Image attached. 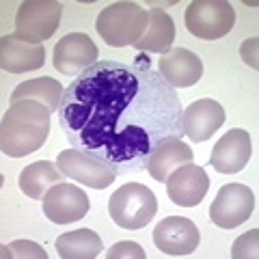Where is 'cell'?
<instances>
[{
    "label": "cell",
    "mask_w": 259,
    "mask_h": 259,
    "mask_svg": "<svg viewBox=\"0 0 259 259\" xmlns=\"http://www.w3.org/2000/svg\"><path fill=\"white\" fill-rule=\"evenodd\" d=\"M250 156H253L250 134L246 130L233 127L216 141L212 156H209V164H212V168L218 173L233 175V173H240L242 168L248 164Z\"/></svg>",
    "instance_id": "12"
},
{
    "label": "cell",
    "mask_w": 259,
    "mask_h": 259,
    "mask_svg": "<svg viewBox=\"0 0 259 259\" xmlns=\"http://www.w3.org/2000/svg\"><path fill=\"white\" fill-rule=\"evenodd\" d=\"M50 134V110L44 104L22 100L9 106L0 123V149L5 156L24 158L44 147Z\"/></svg>",
    "instance_id": "2"
},
{
    "label": "cell",
    "mask_w": 259,
    "mask_h": 259,
    "mask_svg": "<svg viewBox=\"0 0 259 259\" xmlns=\"http://www.w3.org/2000/svg\"><path fill=\"white\" fill-rule=\"evenodd\" d=\"M158 212L153 190L143 184H123L108 199V214L121 229H143Z\"/></svg>",
    "instance_id": "4"
},
{
    "label": "cell",
    "mask_w": 259,
    "mask_h": 259,
    "mask_svg": "<svg viewBox=\"0 0 259 259\" xmlns=\"http://www.w3.org/2000/svg\"><path fill=\"white\" fill-rule=\"evenodd\" d=\"M100 50L84 32H69L54 46V69L63 76H80L97 63Z\"/></svg>",
    "instance_id": "10"
},
{
    "label": "cell",
    "mask_w": 259,
    "mask_h": 259,
    "mask_svg": "<svg viewBox=\"0 0 259 259\" xmlns=\"http://www.w3.org/2000/svg\"><path fill=\"white\" fill-rule=\"evenodd\" d=\"M184 22L190 35L205 41H216L229 35L236 24V11L225 0H194L186 9Z\"/></svg>",
    "instance_id": "6"
},
{
    "label": "cell",
    "mask_w": 259,
    "mask_h": 259,
    "mask_svg": "<svg viewBox=\"0 0 259 259\" xmlns=\"http://www.w3.org/2000/svg\"><path fill=\"white\" fill-rule=\"evenodd\" d=\"M175 41V22L162 9H149V24L145 35L134 44L139 52L166 54Z\"/></svg>",
    "instance_id": "19"
},
{
    "label": "cell",
    "mask_w": 259,
    "mask_h": 259,
    "mask_svg": "<svg viewBox=\"0 0 259 259\" xmlns=\"http://www.w3.org/2000/svg\"><path fill=\"white\" fill-rule=\"evenodd\" d=\"M160 76L173 89H186L197 84L203 76V63L194 52L186 48H171L160 56Z\"/></svg>",
    "instance_id": "15"
},
{
    "label": "cell",
    "mask_w": 259,
    "mask_h": 259,
    "mask_svg": "<svg viewBox=\"0 0 259 259\" xmlns=\"http://www.w3.org/2000/svg\"><path fill=\"white\" fill-rule=\"evenodd\" d=\"M63 18V5L56 0H26L15 13V32L13 35L28 44L44 46Z\"/></svg>",
    "instance_id": "5"
},
{
    "label": "cell",
    "mask_w": 259,
    "mask_h": 259,
    "mask_svg": "<svg viewBox=\"0 0 259 259\" xmlns=\"http://www.w3.org/2000/svg\"><path fill=\"white\" fill-rule=\"evenodd\" d=\"M259 229H250L233 242L231 257L233 259H255L259 253Z\"/></svg>",
    "instance_id": "22"
},
{
    "label": "cell",
    "mask_w": 259,
    "mask_h": 259,
    "mask_svg": "<svg viewBox=\"0 0 259 259\" xmlns=\"http://www.w3.org/2000/svg\"><path fill=\"white\" fill-rule=\"evenodd\" d=\"M56 164H59V168L67 180L84 184L89 188H95V190L108 188L117 177V173L112 171L110 164H106V162L93 156V153L76 149V147L61 151L59 158H56Z\"/></svg>",
    "instance_id": "7"
},
{
    "label": "cell",
    "mask_w": 259,
    "mask_h": 259,
    "mask_svg": "<svg viewBox=\"0 0 259 259\" xmlns=\"http://www.w3.org/2000/svg\"><path fill=\"white\" fill-rule=\"evenodd\" d=\"M207 190H209V177L205 173V168L192 164V162L186 166H180L166 180L168 199L175 205H182V207L199 205L205 199Z\"/></svg>",
    "instance_id": "13"
},
{
    "label": "cell",
    "mask_w": 259,
    "mask_h": 259,
    "mask_svg": "<svg viewBox=\"0 0 259 259\" xmlns=\"http://www.w3.org/2000/svg\"><path fill=\"white\" fill-rule=\"evenodd\" d=\"M182 112L177 91L139 52L132 67L97 61L82 71L61 97L59 125L71 147L127 175L147 171L160 143L182 139Z\"/></svg>",
    "instance_id": "1"
},
{
    "label": "cell",
    "mask_w": 259,
    "mask_h": 259,
    "mask_svg": "<svg viewBox=\"0 0 259 259\" xmlns=\"http://www.w3.org/2000/svg\"><path fill=\"white\" fill-rule=\"evenodd\" d=\"M225 123V108L216 100L192 102L182 112V132L194 143L212 139L214 132Z\"/></svg>",
    "instance_id": "14"
},
{
    "label": "cell",
    "mask_w": 259,
    "mask_h": 259,
    "mask_svg": "<svg viewBox=\"0 0 259 259\" xmlns=\"http://www.w3.org/2000/svg\"><path fill=\"white\" fill-rule=\"evenodd\" d=\"M255 209V194L244 184H225L209 205V221L221 229L246 223Z\"/></svg>",
    "instance_id": "8"
},
{
    "label": "cell",
    "mask_w": 259,
    "mask_h": 259,
    "mask_svg": "<svg viewBox=\"0 0 259 259\" xmlns=\"http://www.w3.org/2000/svg\"><path fill=\"white\" fill-rule=\"evenodd\" d=\"M192 160H194V153L182 139H168L153 149V153L147 160V173L156 182L164 184L173 171H177L180 166L190 164Z\"/></svg>",
    "instance_id": "17"
},
{
    "label": "cell",
    "mask_w": 259,
    "mask_h": 259,
    "mask_svg": "<svg viewBox=\"0 0 259 259\" xmlns=\"http://www.w3.org/2000/svg\"><path fill=\"white\" fill-rule=\"evenodd\" d=\"M5 250V257H39V259H48V253L46 250L35 244V242H30V240H15L11 242V244H5L3 246Z\"/></svg>",
    "instance_id": "23"
},
{
    "label": "cell",
    "mask_w": 259,
    "mask_h": 259,
    "mask_svg": "<svg viewBox=\"0 0 259 259\" xmlns=\"http://www.w3.org/2000/svg\"><path fill=\"white\" fill-rule=\"evenodd\" d=\"M46 48L22 41L11 32L0 39V67L9 74H26L44 67Z\"/></svg>",
    "instance_id": "16"
},
{
    "label": "cell",
    "mask_w": 259,
    "mask_h": 259,
    "mask_svg": "<svg viewBox=\"0 0 259 259\" xmlns=\"http://www.w3.org/2000/svg\"><path fill=\"white\" fill-rule=\"evenodd\" d=\"M65 93V89L61 87L59 80L54 78H35V80H26L13 89L11 93V104L15 102H22V100H32V102H39L52 112H59L61 106V97Z\"/></svg>",
    "instance_id": "20"
},
{
    "label": "cell",
    "mask_w": 259,
    "mask_h": 259,
    "mask_svg": "<svg viewBox=\"0 0 259 259\" xmlns=\"http://www.w3.org/2000/svg\"><path fill=\"white\" fill-rule=\"evenodd\" d=\"M56 253L63 259H95L104 250L102 238L91 229L61 233L54 242Z\"/></svg>",
    "instance_id": "21"
},
{
    "label": "cell",
    "mask_w": 259,
    "mask_h": 259,
    "mask_svg": "<svg viewBox=\"0 0 259 259\" xmlns=\"http://www.w3.org/2000/svg\"><path fill=\"white\" fill-rule=\"evenodd\" d=\"M89 197L74 184H56L44 197V216L54 225H69L89 214Z\"/></svg>",
    "instance_id": "9"
},
{
    "label": "cell",
    "mask_w": 259,
    "mask_h": 259,
    "mask_svg": "<svg viewBox=\"0 0 259 259\" xmlns=\"http://www.w3.org/2000/svg\"><path fill=\"white\" fill-rule=\"evenodd\" d=\"M149 24V11L136 3H112L97 15L95 28L110 48L134 46L145 35Z\"/></svg>",
    "instance_id": "3"
},
{
    "label": "cell",
    "mask_w": 259,
    "mask_h": 259,
    "mask_svg": "<svg viewBox=\"0 0 259 259\" xmlns=\"http://www.w3.org/2000/svg\"><path fill=\"white\" fill-rule=\"evenodd\" d=\"M67 177L63 175L59 164H54L50 160H39L28 164L24 171L20 173V190L26 194L28 199L35 201H44L46 192L56 184H63Z\"/></svg>",
    "instance_id": "18"
},
{
    "label": "cell",
    "mask_w": 259,
    "mask_h": 259,
    "mask_svg": "<svg viewBox=\"0 0 259 259\" xmlns=\"http://www.w3.org/2000/svg\"><path fill=\"white\" fill-rule=\"evenodd\" d=\"M240 54H242V59H244L246 65H250L253 69H257L259 67L257 65V37L246 39V41L242 44V48H240Z\"/></svg>",
    "instance_id": "25"
},
{
    "label": "cell",
    "mask_w": 259,
    "mask_h": 259,
    "mask_svg": "<svg viewBox=\"0 0 259 259\" xmlns=\"http://www.w3.org/2000/svg\"><path fill=\"white\" fill-rule=\"evenodd\" d=\"M108 259H127V257H132V259H145V250L136 244V242H117V244H112L110 250L106 253Z\"/></svg>",
    "instance_id": "24"
},
{
    "label": "cell",
    "mask_w": 259,
    "mask_h": 259,
    "mask_svg": "<svg viewBox=\"0 0 259 259\" xmlns=\"http://www.w3.org/2000/svg\"><path fill=\"white\" fill-rule=\"evenodd\" d=\"M201 242V233L190 218L184 216H166L156 225L153 229V244H156L162 253L184 257L197 250Z\"/></svg>",
    "instance_id": "11"
}]
</instances>
